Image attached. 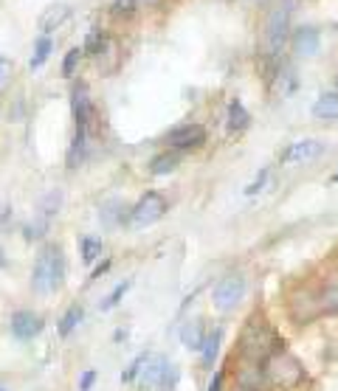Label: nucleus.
<instances>
[{
  "label": "nucleus",
  "mask_w": 338,
  "mask_h": 391,
  "mask_svg": "<svg viewBox=\"0 0 338 391\" xmlns=\"http://www.w3.org/2000/svg\"><path fill=\"white\" fill-rule=\"evenodd\" d=\"M262 375H265L268 391H291L305 380V366L285 347H277L262 361Z\"/></svg>",
  "instance_id": "1"
},
{
  "label": "nucleus",
  "mask_w": 338,
  "mask_h": 391,
  "mask_svg": "<svg viewBox=\"0 0 338 391\" xmlns=\"http://www.w3.org/2000/svg\"><path fill=\"white\" fill-rule=\"evenodd\" d=\"M277 335L271 324L262 315H251L240 332V361L248 363H262L274 349H277Z\"/></svg>",
  "instance_id": "2"
},
{
  "label": "nucleus",
  "mask_w": 338,
  "mask_h": 391,
  "mask_svg": "<svg viewBox=\"0 0 338 391\" xmlns=\"http://www.w3.org/2000/svg\"><path fill=\"white\" fill-rule=\"evenodd\" d=\"M65 282V253L59 245H45L34 262V273H31V287L42 296L56 293Z\"/></svg>",
  "instance_id": "3"
},
{
  "label": "nucleus",
  "mask_w": 338,
  "mask_h": 391,
  "mask_svg": "<svg viewBox=\"0 0 338 391\" xmlns=\"http://www.w3.org/2000/svg\"><path fill=\"white\" fill-rule=\"evenodd\" d=\"M90 119H93V107H90V96H87V85H76V88H73V121H76V136H73V147H71V167L76 164V155H79V152L85 150V144H87Z\"/></svg>",
  "instance_id": "4"
},
{
  "label": "nucleus",
  "mask_w": 338,
  "mask_h": 391,
  "mask_svg": "<svg viewBox=\"0 0 338 391\" xmlns=\"http://www.w3.org/2000/svg\"><path fill=\"white\" fill-rule=\"evenodd\" d=\"M164 214H167V197L158 195V192H147V195L141 197V200L130 208V214H127V225L135 228V231H141V228L155 225Z\"/></svg>",
  "instance_id": "5"
},
{
  "label": "nucleus",
  "mask_w": 338,
  "mask_h": 391,
  "mask_svg": "<svg viewBox=\"0 0 338 391\" xmlns=\"http://www.w3.org/2000/svg\"><path fill=\"white\" fill-rule=\"evenodd\" d=\"M246 293H248L246 276H243V273H229V276H223V279L215 284L212 301H215L217 310H234V307L246 299Z\"/></svg>",
  "instance_id": "6"
},
{
  "label": "nucleus",
  "mask_w": 338,
  "mask_h": 391,
  "mask_svg": "<svg viewBox=\"0 0 338 391\" xmlns=\"http://www.w3.org/2000/svg\"><path fill=\"white\" fill-rule=\"evenodd\" d=\"M288 28H291V6H279L271 11L268 17V25H265V42H268V51L271 56H277L288 40Z\"/></svg>",
  "instance_id": "7"
},
{
  "label": "nucleus",
  "mask_w": 338,
  "mask_h": 391,
  "mask_svg": "<svg viewBox=\"0 0 338 391\" xmlns=\"http://www.w3.org/2000/svg\"><path fill=\"white\" fill-rule=\"evenodd\" d=\"M167 141H169V147H172L175 152L198 150V147L206 144V130H203L200 124H181V127H175V130L167 136Z\"/></svg>",
  "instance_id": "8"
},
{
  "label": "nucleus",
  "mask_w": 338,
  "mask_h": 391,
  "mask_svg": "<svg viewBox=\"0 0 338 391\" xmlns=\"http://www.w3.org/2000/svg\"><path fill=\"white\" fill-rule=\"evenodd\" d=\"M322 152H325V144L322 141L305 138V141H294L288 150H282L279 161L282 164H308V161H316Z\"/></svg>",
  "instance_id": "9"
},
{
  "label": "nucleus",
  "mask_w": 338,
  "mask_h": 391,
  "mask_svg": "<svg viewBox=\"0 0 338 391\" xmlns=\"http://www.w3.org/2000/svg\"><path fill=\"white\" fill-rule=\"evenodd\" d=\"M169 361L164 355H155V358H147L144 369H141V389L144 391H155V389H164L167 383V375H169Z\"/></svg>",
  "instance_id": "10"
},
{
  "label": "nucleus",
  "mask_w": 338,
  "mask_h": 391,
  "mask_svg": "<svg viewBox=\"0 0 338 391\" xmlns=\"http://www.w3.org/2000/svg\"><path fill=\"white\" fill-rule=\"evenodd\" d=\"M42 315H37L34 310H20L11 315V335L20 341H31L42 332Z\"/></svg>",
  "instance_id": "11"
},
{
  "label": "nucleus",
  "mask_w": 338,
  "mask_h": 391,
  "mask_svg": "<svg viewBox=\"0 0 338 391\" xmlns=\"http://www.w3.org/2000/svg\"><path fill=\"white\" fill-rule=\"evenodd\" d=\"M291 315L296 324H310L316 315H322V307H319V296H313L310 290L305 293H296L291 299Z\"/></svg>",
  "instance_id": "12"
},
{
  "label": "nucleus",
  "mask_w": 338,
  "mask_h": 391,
  "mask_svg": "<svg viewBox=\"0 0 338 391\" xmlns=\"http://www.w3.org/2000/svg\"><path fill=\"white\" fill-rule=\"evenodd\" d=\"M291 45H294V54H299V56H313V54H319V48H322L319 28H313V25H302V28H296Z\"/></svg>",
  "instance_id": "13"
},
{
  "label": "nucleus",
  "mask_w": 338,
  "mask_h": 391,
  "mask_svg": "<svg viewBox=\"0 0 338 391\" xmlns=\"http://www.w3.org/2000/svg\"><path fill=\"white\" fill-rule=\"evenodd\" d=\"M220 347H223V330L217 327V330L206 332V341L200 347V363H203V369H212L215 366V361L220 355Z\"/></svg>",
  "instance_id": "14"
},
{
  "label": "nucleus",
  "mask_w": 338,
  "mask_h": 391,
  "mask_svg": "<svg viewBox=\"0 0 338 391\" xmlns=\"http://www.w3.org/2000/svg\"><path fill=\"white\" fill-rule=\"evenodd\" d=\"M203 341H206V327H203V321H186L183 324V330H181V344L192 352H200V347H203Z\"/></svg>",
  "instance_id": "15"
},
{
  "label": "nucleus",
  "mask_w": 338,
  "mask_h": 391,
  "mask_svg": "<svg viewBox=\"0 0 338 391\" xmlns=\"http://www.w3.org/2000/svg\"><path fill=\"white\" fill-rule=\"evenodd\" d=\"M181 167V155L172 150V152H161V155H155L152 161H150V175H155V178H164V175H169V172H175Z\"/></svg>",
  "instance_id": "16"
},
{
  "label": "nucleus",
  "mask_w": 338,
  "mask_h": 391,
  "mask_svg": "<svg viewBox=\"0 0 338 391\" xmlns=\"http://www.w3.org/2000/svg\"><path fill=\"white\" fill-rule=\"evenodd\" d=\"M313 116L322 121H336L338 119V93H322L313 104Z\"/></svg>",
  "instance_id": "17"
},
{
  "label": "nucleus",
  "mask_w": 338,
  "mask_h": 391,
  "mask_svg": "<svg viewBox=\"0 0 338 391\" xmlns=\"http://www.w3.org/2000/svg\"><path fill=\"white\" fill-rule=\"evenodd\" d=\"M68 14H71V8L62 6V3H59V6H48V8L42 11V17H40V31H45V34L54 31L56 25H62V23L68 20Z\"/></svg>",
  "instance_id": "18"
},
{
  "label": "nucleus",
  "mask_w": 338,
  "mask_h": 391,
  "mask_svg": "<svg viewBox=\"0 0 338 391\" xmlns=\"http://www.w3.org/2000/svg\"><path fill=\"white\" fill-rule=\"evenodd\" d=\"M130 214V208L121 200H110L102 205V225L104 228H116L119 222H124V217Z\"/></svg>",
  "instance_id": "19"
},
{
  "label": "nucleus",
  "mask_w": 338,
  "mask_h": 391,
  "mask_svg": "<svg viewBox=\"0 0 338 391\" xmlns=\"http://www.w3.org/2000/svg\"><path fill=\"white\" fill-rule=\"evenodd\" d=\"M248 124H251V113L246 110V104H243L240 99H234V102L229 104V130H231V133H243Z\"/></svg>",
  "instance_id": "20"
},
{
  "label": "nucleus",
  "mask_w": 338,
  "mask_h": 391,
  "mask_svg": "<svg viewBox=\"0 0 338 391\" xmlns=\"http://www.w3.org/2000/svg\"><path fill=\"white\" fill-rule=\"evenodd\" d=\"M82 315H85V310H82V304H71L68 310H65V315L59 318V335L62 338H68L79 324H82Z\"/></svg>",
  "instance_id": "21"
},
{
  "label": "nucleus",
  "mask_w": 338,
  "mask_h": 391,
  "mask_svg": "<svg viewBox=\"0 0 338 391\" xmlns=\"http://www.w3.org/2000/svg\"><path fill=\"white\" fill-rule=\"evenodd\" d=\"M107 48V37L99 31V28H93L90 34H87V40H85V48H82V54H90V56H99L102 51Z\"/></svg>",
  "instance_id": "22"
},
{
  "label": "nucleus",
  "mask_w": 338,
  "mask_h": 391,
  "mask_svg": "<svg viewBox=\"0 0 338 391\" xmlns=\"http://www.w3.org/2000/svg\"><path fill=\"white\" fill-rule=\"evenodd\" d=\"M79 248H82V262H85V265H93V262L102 256V239L85 236V239L79 242Z\"/></svg>",
  "instance_id": "23"
},
{
  "label": "nucleus",
  "mask_w": 338,
  "mask_h": 391,
  "mask_svg": "<svg viewBox=\"0 0 338 391\" xmlns=\"http://www.w3.org/2000/svg\"><path fill=\"white\" fill-rule=\"evenodd\" d=\"M319 307H322V313H327V315H338V284L327 287V290L319 296Z\"/></svg>",
  "instance_id": "24"
},
{
  "label": "nucleus",
  "mask_w": 338,
  "mask_h": 391,
  "mask_svg": "<svg viewBox=\"0 0 338 391\" xmlns=\"http://www.w3.org/2000/svg\"><path fill=\"white\" fill-rule=\"evenodd\" d=\"M51 48H54V45H51L48 37H40V40H37V48H34V56H31V68H34V71L45 65V59L51 56Z\"/></svg>",
  "instance_id": "25"
},
{
  "label": "nucleus",
  "mask_w": 338,
  "mask_h": 391,
  "mask_svg": "<svg viewBox=\"0 0 338 391\" xmlns=\"http://www.w3.org/2000/svg\"><path fill=\"white\" fill-rule=\"evenodd\" d=\"M130 284H133V282H121V284H116V287H113V293H110V296H107L99 307H102L104 313H107V310H113V307H119V301L124 299V293L130 290Z\"/></svg>",
  "instance_id": "26"
},
{
  "label": "nucleus",
  "mask_w": 338,
  "mask_h": 391,
  "mask_svg": "<svg viewBox=\"0 0 338 391\" xmlns=\"http://www.w3.org/2000/svg\"><path fill=\"white\" fill-rule=\"evenodd\" d=\"M147 358H150L147 352H144V355H138V358H135V361H133L124 372H121V383H133V380H138V375H141V369H144Z\"/></svg>",
  "instance_id": "27"
},
{
  "label": "nucleus",
  "mask_w": 338,
  "mask_h": 391,
  "mask_svg": "<svg viewBox=\"0 0 338 391\" xmlns=\"http://www.w3.org/2000/svg\"><path fill=\"white\" fill-rule=\"evenodd\" d=\"M79 59H82V48H71V51L65 54V62H62V76H73Z\"/></svg>",
  "instance_id": "28"
},
{
  "label": "nucleus",
  "mask_w": 338,
  "mask_h": 391,
  "mask_svg": "<svg viewBox=\"0 0 338 391\" xmlns=\"http://www.w3.org/2000/svg\"><path fill=\"white\" fill-rule=\"evenodd\" d=\"M45 231H48V219L45 217H37L31 225H25V239H40Z\"/></svg>",
  "instance_id": "29"
},
{
  "label": "nucleus",
  "mask_w": 338,
  "mask_h": 391,
  "mask_svg": "<svg viewBox=\"0 0 338 391\" xmlns=\"http://www.w3.org/2000/svg\"><path fill=\"white\" fill-rule=\"evenodd\" d=\"M135 6H138V0H113L110 11H113L116 17H130V14L135 11Z\"/></svg>",
  "instance_id": "30"
},
{
  "label": "nucleus",
  "mask_w": 338,
  "mask_h": 391,
  "mask_svg": "<svg viewBox=\"0 0 338 391\" xmlns=\"http://www.w3.org/2000/svg\"><path fill=\"white\" fill-rule=\"evenodd\" d=\"M265 181H268V169H262V172H260V175H257V178H254L248 186H246V195H248V197L260 195V192H262V186H265Z\"/></svg>",
  "instance_id": "31"
},
{
  "label": "nucleus",
  "mask_w": 338,
  "mask_h": 391,
  "mask_svg": "<svg viewBox=\"0 0 338 391\" xmlns=\"http://www.w3.org/2000/svg\"><path fill=\"white\" fill-rule=\"evenodd\" d=\"M93 383H96V372H93V369H87V372L79 378V391H90L93 389Z\"/></svg>",
  "instance_id": "32"
},
{
  "label": "nucleus",
  "mask_w": 338,
  "mask_h": 391,
  "mask_svg": "<svg viewBox=\"0 0 338 391\" xmlns=\"http://www.w3.org/2000/svg\"><path fill=\"white\" fill-rule=\"evenodd\" d=\"M8 79H11V62L0 56V88H6Z\"/></svg>",
  "instance_id": "33"
},
{
  "label": "nucleus",
  "mask_w": 338,
  "mask_h": 391,
  "mask_svg": "<svg viewBox=\"0 0 338 391\" xmlns=\"http://www.w3.org/2000/svg\"><path fill=\"white\" fill-rule=\"evenodd\" d=\"M223 380H226V375L217 372V375L212 378V383H209V391H223Z\"/></svg>",
  "instance_id": "34"
},
{
  "label": "nucleus",
  "mask_w": 338,
  "mask_h": 391,
  "mask_svg": "<svg viewBox=\"0 0 338 391\" xmlns=\"http://www.w3.org/2000/svg\"><path fill=\"white\" fill-rule=\"evenodd\" d=\"M107 267H110V259H104V262H102V267H96V270H93V276H90V279H99V276H102V273H104V270H107Z\"/></svg>",
  "instance_id": "35"
},
{
  "label": "nucleus",
  "mask_w": 338,
  "mask_h": 391,
  "mask_svg": "<svg viewBox=\"0 0 338 391\" xmlns=\"http://www.w3.org/2000/svg\"><path fill=\"white\" fill-rule=\"evenodd\" d=\"M6 265V256H3V248H0V267Z\"/></svg>",
  "instance_id": "36"
},
{
  "label": "nucleus",
  "mask_w": 338,
  "mask_h": 391,
  "mask_svg": "<svg viewBox=\"0 0 338 391\" xmlns=\"http://www.w3.org/2000/svg\"><path fill=\"white\" fill-rule=\"evenodd\" d=\"M330 181H333V184H338V169L333 172V178H330Z\"/></svg>",
  "instance_id": "37"
},
{
  "label": "nucleus",
  "mask_w": 338,
  "mask_h": 391,
  "mask_svg": "<svg viewBox=\"0 0 338 391\" xmlns=\"http://www.w3.org/2000/svg\"><path fill=\"white\" fill-rule=\"evenodd\" d=\"M0 391H8V389H6V386H3V383H0Z\"/></svg>",
  "instance_id": "38"
},
{
  "label": "nucleus",
  "mask_w": 338,
  "mask_h": 391,
  "mask_svg": "<svg viewBox=\"0 0 338 391\" xmlns=\"http://www.w3.org/2000/svg\"><path fill=\"white\" fill-rule=\"evenodd\" d=\"M234 391H246V389H234Z\"/></svg>",
  "instance_id": "39"
}]
</instances>
